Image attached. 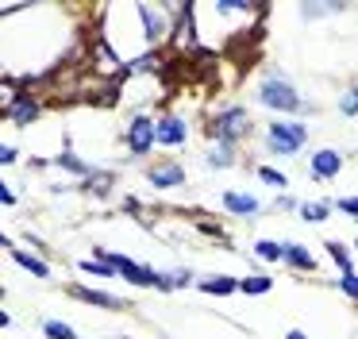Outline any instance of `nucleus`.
Instances as JSON below:
<instances>
[{"label": "nucleus", "instance_id": "obj_1", "mask_svg": "<svg viewBox=\"0 0 358 339\" xmlns=\"http://www.w3.org/2000/svg\"><path fill=\"white\" fill-rule=\"evenodd\" d=\"M308 139L304 123H293V120H273L270 131H266V151L270 154H296Z\"/></svg>", "mask_w": 358, "mask_h": 339}, {"label": "nucleus", "instance_id": "obj_15", "mask_svg": "<svg viewBox=\"0 0 358 339\" xmlns=\"http://www.w3.org/2000/svg\"><path fill=\"white\" fill-rule=\"evenodd\" d=\"M255 251L262 254V258H270V262L285 258V247H278V243H273V239H258V243H255Z\"/></svg>", "mask_w": 358, "mask_h": 339}, {"label": "nucleus", "instance_id": "obj_18", "mask_svg": "<svg viewBox=\"0 0 358 339\" xmlns=\"http://www.w3.org/2000/svg\"><path fill=\"white\" fill-rule=\"evenodd\" d=\"M301 216L308 223H320V220H327V205H320V200L312 205V200H308V205H301Z\"/></svg>", "mask_w": 358, "mask_h": 339}, {"label": "nucleus", "instance_id": "obj_16", "mask_svg": "<svg viewBox=\"0 0 358 339\" xmlns=\"http://www.w3.org/2000/svg\"><path fill=\"white\" fill-rule=\"evenodd\" d=\"M327 251H331V258H335V262H339V270H343V274H355V266H350V254L343 251V243L327 239Z\"/></svg>", "mask_w": 358, "mask_h": 339}, {"label": "nucleus", "instance_id": "obj_30", "mask_svg": "<svg viewBox=\"0 0 358 339\" xmlns=\"http://www.w3.org/2000/svg\"><path fill=\"white\" fill-rule=\"evenodd\" d=\"M285 339H308V335H304V331H289Z\"/></svg>", "mask_w": 358, "mask_h": 339}, {"label": "nucleus", "instance_id": "obj_21", "mask_svg": "<svg viewBox=\"0 0 358 339\" xmlns=\"http://www.w3.org/2000/svg\"><path fill=\"white\" fill-rule=\"evenodd\" d=\"M85 270H89V274H96V277H112V270H116V266H108L104 258H96V262H85Z\"/></svg>", "mask_w": 358, "mask_h": 339}, {"label": "nucleus", "instance_id": "obj_6", "mask_svg": "<svg viewBox=\"0 0 358 339\" xmlns=\"http://www.w3.org/2000/svg\"><path fill=\"white\" fill-rule=\"evenodd\" d=\"M339 170H343L339 151H316V154H312V177H320V181H331Z\"/></svg>", "mask_w": 358, "mask_h": 339}, {"label": "nucleus", "instance_id": "obj_24", "mask_svg": "<svg viewBox=\"0 0 358 339\" xmlns=\"http://www.w3.org/2000/svg\"><path fill=\"white\" fill-rule=\"evenodd\" d=\"M243 289H247V293H266V289H270V277H247Z\"/></svg>", "mask_w": 358, "mask_h": 339}, {"label": "nucleus", "instance_id": "obj_19", "mask_svg": "<svg viewBox=\"0 0 358 339\" xmlns=\"http://www.w3.org/2000/svg\"><path fill=\"white\" fill-rule=\"evenodd\" d=\"M201 289L204 293H224V297H227V293L235 289V282H231V277H212V282H201Z\"/></svg>", "mask_w": 358, "mask_h": 339}, {"label": "nucleus", "instance_id": "obj_14", "mask_svg": "<svg viewBox=\"0 0 358 339\" xmlns=\"http://www.w3.org/2000/svg\"><path fill=\"white\" fill-rule=\"evenodd\" d=\"M43 331H47V339H78V335H73V328H70V324H62V320H43Z\"/></svg>", "mask_w": 358, "mask_h": 339}, {"label": "nucleus", "instance_id": "obj_25", "mask_svg": "<svg viewBox=\"0 0 358 339\" xmlns=\"http://www.w3.org/2000/svg\"><path fill=\"white\" fill-rule=\"evenodd\" d=\"M339 289L350 293V297L358 300V277H355V274H343V277H339Z\"/></svg>", "mask_w": 358, "mask_h": 339}, {"label": "nucleus", "instance_id": "obj_17", "mask_svg": "<svg viewBox=\"0 0 358 339\" xmlns=\"http://www.w3.org/2000/svg\"><path fill=\"white\" fill-rule=\"evenodd\" d=\"M208 162H212V166H231V162H235V154H231V146H227V143H220V146H212V154H208Z\"/></svg>", "mask_w": 358, "mask_h": 339}, {"label": "nucleus", "instance_id": "obj_8", "mask_svg": "<svg viewBox=\"0 0 358 339\" xmlns=\"http://www.w3.org/2000/svg\"><path fill=\"white\" fill-rule=\"evenodd\" d=\"M224 208L227 212H235V216H258V200L255 197H247V193H224Z\"/></svg>", "mask_w": 358, "mask_h": 339}, {"label": "nucleus", "instance_id": "obj_13", "mask_svg": "<svg viewBox=\"0 0 358 339\" xmlns=\"http://www.w3.org/2000/svg\"><path fill=\"white\" fill-rule=\"evenodd\" d=\"M35 116H39V104H31V100H16L12 104V120L16 123H31Z\"/></svg>", "mask_w": 358, "mask_h": 339}, {"label": "nucleus", "instance_id": "obj_7", "mask_svg": "<svg viewBox=\"0 0 358 339\" xmlns=\"http://www.w3.org/2000/svg\"><path fill=\"white\" fill-rule=\"evenodd\" d=\"M158 143H185V120L162 116V120H158Z\"/></svg>", "mask_w": 358, "mask_h": 339}, {"label": "nucleus", "instance_id": "obj_11", "mask_svg": "<svg viewBox=\"0 0 358 339\" xmlns=\"http://www.w3.org/2000/svg\"><path fill=\"white\" fill-rule=\"evenodd\" d=\"M73 297L89 300V305H101V308H120L116 297H108V293H96V289H73Z\"/></svg>", "mask_w": 358, "mask_h": 339}, {"label": "nucleus", "instance_id": "obj_12", "mask_svg": "<svg viewBox=\"0 0 358 339\" xmlns=\"http://www.w3.org/2000/svg\"><path fill=\"white\" fill-rule=\"evenodd\" d=\"M139 15L147 20V35H150V39H158V35L166 31V20H158V12H155L150 4H139Z\"/></svg>", "mask_w": 358, "mask_h": 339}, {"label": "nucleus", "instance_id": "obj_27", "mask_svg": "<svg viewBox=\"0 0 358 339\" xmlns=\"http://www.w3.org/2000/svg\"><path fill=\"white\" fill-rule=\"evenodd\" d=\"M58 162H62V166H70V170H78V174H85V162H81V158H73V154H62Z\"/></svg>", "mask_w": 358, "mask_h": 339}, {"label": "nucleus", "instance_id": "obj_5", "mask_svg": "<svg viewBox=\"0 0 358 339\" xmlns=\"http://www.w3.org/2000/svg\"><path fill=\"white\" fill-rule=\"evenodd\" d=\"M101 258L108 262V266L124 270V277H127V282H135V285H158V277H162V274H155V270L139 266V262L124 258V254H101Z\"/></svg>", "mask_w": 358, "mask_h": 339}, {"label": "nucleus", "instance_id": "obj_3", "mask_svg": "<svg viewBox=\"0 0 358 339\" xmlns=\"http://www.w3.org/2000/svg\"><path fill=\"white\" fill-rule=\"evenodd\" d=\"M155 139H158V123H150V116H135L131 127H127V146H131V154H147Z\"/></svg>", "mask_w": 358, "mask_h": 339}, {"label": "nucleus", "instance_id": "obj_22", "mask_svg": "<svg viewBox=\"0 0 358 339\" xmlns=\"http://www.w3.org/2000/svg\"><path fill=\"white\" fill-rule=\"evenodd\" d=\"M339 108H343V116H355L358 112V89H350L347 97L339 100Z\"/></svg>", "mask_w": 358, "mask_h": 339}, {"label": "nucleus", "instance_id": "obj_9", "mask_svg": "<svg viewBox=\"0 0 358 339\" xmlns=\"http://www.w3.org/2000/svg\"><path fill=\"white\" fill-rule=\"evenodd\" d=\"M150 181H155L158 189H173V185L185 181V170L173 166V162H170V166H155V170H150Z\"/></svg>", "mask_w": 358, "mask_h": 339}, {"label": "nucleus", "instance_id": "obj_29", "mask_svg": "<svg viewBox=\"0 0 358 339\" xmlns=\"http://www.w3.org/2000/svg\"><path fill=\"white\" fill-rule=\"evenodd\" d=\"M0 200H4V205H16V193H12L8 185H4V189H0Z\"/></svg>", "mask_w": 358, "mask_h": 339}, {"label": "nucleus", "instance_id": "obj_26", "mask_svg": "<svg viewBox=\"0 0 358 339\" xmlns=\"http://www.w3.org/2000/svg\"><path fill=\"white\" fill-rule=\"evenodd\" d=\"M339 208H343L347 216H355V220H358V197H343V200H339Z\"/></svg>", "mask_w": 358, "mask_h": 339}, {"label": "nucleus", "instance_id": "obj_4", "mask_svg": "<svg viewBox=\"0 0 358 339\" xmlns=\"http://www.w3.org/2000/svg\"><path fill=\"white\" fill-rule=\"evenodd\" d=\"M212 127H216V135L231 146L239 135H247V131H250V123H247V112H243V108H227V112L212 123Z\"/></svg>", "mask_w": 358, "mask_h": 339}, {"label": "nucleus", "instance_id": "obj_23", "mask_svg": "<svg viewBox=\"0 0 358 339\" xmlns=\"http://www.w3.org/2000/svg\"><path fill=\"white\" fill-rule=\"evenodd\" d=\"M258 174H262V181H266V185H273V189H281V185H285V177H281L278 170H270V166H262Z\"/></svg>", "mask_w": 358, "mask_h": 339}, {"label": "nucleus", "instance_id": "obj_28", "mask_svg": "<svg viewBox=\"0 0 358 339\" xmlns=\"http://www.w3.org/2000/svg\"><path fill=\"white\" fill-rule=\"evenodd\" d=\"M0 162L8 166V162H16V146H0Z\"/></svg>", "mask_w": 358, "mask_h": 339}, {"label": "nucleus", "instance_id": "obj_10", "mask_svg": "<svg viewBox=\"0 0 358 339\" xmlns=\"http://www.w3.org/2000/svg\"><path fill=\"white\" fill-rule=\"evenodd\" d=\"M285 262H293V266H301V270H312V266H316V258H312L304 247H296V243H285Z\"/></svg>", "mask_w": 358, "mask_h": 339}, {"label": "nucleus", "instance_id": "obj_2", "mask_svg": "<svg viewBox=\"0 0 358 339\" xmlns=\"http://www.w3.org/2000/svg\"><path fill=\"white\" fill-rule=\"evenodd\" d=\"M258 100H262L266 108H273V112H296L301 108V97H296V89L289 81H281V77H270V81H262V89H258Z\"/></svg>", "mask_w": 358, "mask_h": 339}, {"label": "nucleus", "instance_id": "obj_20", "mask_svg": "<svg viewBox=\"0 0 358 339\" xmlns=\"http://www.w3.org/2000/svg\"><path fill=\"white\" fill-rule=\"evenodd\" d=\"M16 262L24 270H31V274H39V277H47V262H39V258H31V254H20L16 251Z\"/></svg>", "mask_w": 358, "mask_h": 339}]
</instances>
